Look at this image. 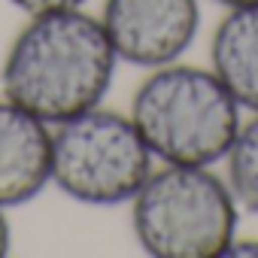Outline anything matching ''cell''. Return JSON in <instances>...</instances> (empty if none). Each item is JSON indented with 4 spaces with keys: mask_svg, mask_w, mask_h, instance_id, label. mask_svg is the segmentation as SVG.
<instances>
[{
    "mask_svg": "<svg viewBox=\"0 0 258 258\" xmlns=\"http://www.w3.org/2000/svg\"><path fill=\"white\" fill-rule=\"evenodd\" d=\"M158 167L127 112L103 103L52 124V185L85 207L131 204Z\"/></svg>",
    "mask_w": 258,
    "mask_h": 258,
    "instance_id": "obj_4",
    "label": "cell"
},
{
    "mask_svg": "<svg viewBox=\"0 0 258 258\" xmlns=\"http://www.w3.org/2000/svg\"><path fill=\"white\" fill-rule=\"evenodd\" d=\"M10 246H13V225L7 219V210L0 207V255H7Z\"/></svg>",
    "mask_w": 258,
    "mask_h": 258,
    "instance_id": "obj_11",
    "label": "cell"
},
{
    "mask_svg": "<svg viewBox=\"0 0 258 258\" xmlns=\"http://www.w3.org/2000/svg\"><path fill=\"white\" fill-rule=\"evenodd\" d=\"M127 115L158 164L216 167L225 161L243 124L240 103L213 67L182 61L146 70Z\"/></svg>",
    "mask_w": 258,
    "mask_h": 258,
    "instance_id": "obj_2",
    "label": "cell"
},
{
    "mask_svg": "<svg viewBox=\"0 0 258 258\" xmlns=\"http://www.w3.org/2000/svg\"><path fill=\"white\" fill-rule=\"evenodd\" d=\"M210 67L246 112H258V4L225 10L210 40Z\"/></svg>",
    "mask_w": 258,
    "mask_h": 258,
    "instance_id": "obj_7",
    "label": "cell"
},
{
    "mask_svg": "<svg viewBox=\"0 0 258 258\" xmlns=\"http://www.w3.org/2000/svg\"><path fill=\"white\" fill-rule=\"evenodd\" d=\"M52 185V124L0 94V207L31 204Z\"/></svg>",
    "mask_w": 258,
    "mask_h": 258,
    "instance_id": "obj_6",
    "label": "cell"
},
{
    "mask_svg": "<svg viewBox=\"0 0 258 258\" xmlns=\"http://www.w3.org/2000/svg\"><path fill=\"white\" fill-rule=\"evenodd\" d=\"M97 19L118 64L155 70L182 61L195 46L201 0H103Z\"/></svg>",
    "mask_w": 258,
    "mask_h": 258,
    "instance_id": "obj_5",
    "label": "cell"
},
{
    "mask_svg": "<svg viewBox=\"0 0 258 258\" xmlns=\"http://www.w3.org/2000/svg\"><path fill=\"white\" fill-rule=\"evenodd\" d=\"M225 255H258V240L255 237H234L231 246L225 249Z\"/></svg>",
    "mask_w": 258,
    "mask_h": 258,
    "instance_id": "obj_10",
    "label": "cell"
},
{
    "mask_svg": "<svg viewBox=\"0 0 258 258\" xmlns=\"http://www.w3.org/2000/svg\"><path fill=\"white\" fill-rule=\"evenodd\" d=\"M118 58L85 10L28 16L0 64V94L49 124L103 103Z\"/></svg>",
    "mask_w": 258,
    "mask_h": 258,
    "instance_id": "obj_1",
    "label": "cell"
},
{
    "mask_svg": "<svg viewBox=\"0 0 258 258\" xmlns=\"http://www.w3.org/2000/svg\"><path fill=\"white\" fill-rule=\"evenodd\" d=\"M222 164L240 210L258 216V112H252V118L240 124Z\"/></svg>",
    "mask_w": 258,
    "mask_h": 258,
    "instance_id": "obj_8",
    "label": "cell"
},
{
    "mask_svg": "<svg viewBox=\"0 0 258 258\" xmlns=\"http://www.w3.org/2000/svg\"><path fill=\"white\" fill-rule=\"evenodd\" d=\"M88 0H10L25 16H46V13H67V10H85Z\"/></svg>",
    "mask_w": 258,
    "mask_h": 258,
    "instance_id": "obj_9",
    "label": "cell"
},
{
    "mask_svg": "<svg viewBox=\"0 0 258 258\" xmlns=\"http://www.w3.org/2000/svg\"><path fill=\"white\" fill-rule=\"evenodd\" d=\"M131 231L152 258H222L240 204L216 167L161 164L131 198Z\"/></svg>",
    "mask_w": 258,
    "mask_h": 258,
    "instance_id": "obj_3",
    "label": "cell"
},
{
    "mask_svg": "<svg viewBox=\"0 0 258 258\" xmlns=\"http://www.w3.org/2000/svg\"><path fill=\"white\" fill-rule=\"evenodd\" d=\"M213 4H219L225 10H237V7H255L258 0H213Z\"/></svg>",
    "mask_w": 258,
    "mask_h": 258,
    "instance_id": "obj_12",
    "label": "cell"
}]
</instances>
